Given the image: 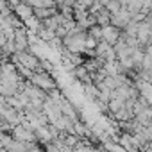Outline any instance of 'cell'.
<instances>
[{"label": "cell", "mask_w": 152, "mask_h": 152, "mask_svg": "<svg viewBox=\"0 0 152 152\" xmlns=\"http://www.w3.org/2000/svg\"><path fill=\"white\" fill-rule=\"evenodd\" d=\"M31 83H32L34 86H38L39 90L47 91V93H50L52 90H56V88H57V83H56V79L52 77V75H50L48 72H36V73L32 75Z\"/></svg>", "instance_id": "obj_1"}, {"label": "cell", "mask_w": 152, "mask_h": 152, "mask_svg": "<svg viewBox=\"0 0 152 152\" xmlns=\"http://www.w3.org/2000/svg\"><path fill=\"white\" fill-rule=\"evenodd\" d=\"M131 20H132V15H131L125 7H122L116 15H111V25L116 27V29H120V31H124V29L129 25Z\"/></svg>", "instance_id": "obj_2"}, {"label": "cell", "mask_w": 152, "mask_h": 152, "mask_svg": "<svg viewBox=\"0 0 152 152\" xmlns=\"http://www.w3.org/2000/svg\"><path fill=\"white\" fill-rule=\"evenodd\" d=\"M11 136L16 140V141H38V138H36V134L32 132V131H29V129H25L22 124L20 125H15L13 127V131H11Z\"/></svg>", "instance_id": "obj_3"}, {"label": "cell", "mask_w": 152, "mask_h": 152, "mask_svg": "<svg viewBox=\"0 0 152 152\" xmlns=\"http://www.w3.org/2000/svg\"><path fill=\"white\" fill-rule=\"evenodd\" d=\"M120 36H122V31L116 29V27H113L111 23L106 25V27H102V39H104L106 43H109L111 47L116 45V41L120 39Z\"/></svg>", "instance_id": "obj_4"}, {"label": "cell", "mask_w": 152, "mask_h": 152, "mask_svg": "<svg viewBox=\"0 0 152 152\" xmlns=\"http://www.w3.org/2000/svg\"><path fill=\"white\" fill-rule=\"evenodd\" d=\"M13 13H15L22 22H25V20H29V18L34 16V7L29 6V4H25V2H22V4H18V6L13 9Z\"/></svg>", "instance_id": "obj_5"}, {"label": "cell", "mask_w": 152, "mask_h": 152, "mask_svg": "<svg viewBox=\"0 0 152 152\" xmlns=\"http://www.w3.org/2000/svg\"><path fill=\"white\" fill-rule=\"evenodd\" d=\"M95 20H97V25L106 27V25H109V23H111V13H109L106 7H102L99 13H95Z\"/></svg>", "instance_id": "obj_6"}, {"label": "cell", "mask_w": 152, "mask_h": 152, "mask_svg": "<svg viewBox=\"0 0 152 152\" xmlns=\"http://www.w3.org/2000/svg\"><path fill=\"white\" fill-rule=\"evenodd\" d=\"M38 38H39L43 43H50V41L56 38V32H54V31H50V29H45V27H41V29L38 31Z\"/></svg>", "instance_id": "obj_7"}, {"label": "cell", "mask_w": 152, "mask_h": 152, "mask_svg": "<svg viewBox=\"0 0 152 152\" xmlns=\"http://www.w3.org/2000/svg\"><path fill=\"white\" fill-rule=\"evenodd\" d=\"M86 32H88L90 38H95L97 41H104V39H102V27H100V25H93V27H90Z\"/></svg>", "instance_id": "obj_8"}, {"label": "cell", "mask_w": 152, "mask_h": 152, "mask_svg": "<svg viewBox=\"0 0 152 152\" xmlns=\"http://www.w3.org/2000/svg\"><path fill=\"white\" fill-rule=\"evenodd\" d=\"M104 7H106L111 15H116V13L122 9V4L118 2V0H109V2H106V4H104Z\"/></svg>", "instance_id": "obj_9"}, {"label": "cell", "mask_w": 152, "mask_h": 152, "mask_svg": "<svg viewBox=\"0 0 152 152\" xmlns=\"http://www.w3.org/2000/svg\"><path fill=\"white\" fill-rule=\"evenodd\" d=\"M34 7H48V9H52V7H57V2L56 0H38V4Z\"/></svg>", "instance_id": "obj_10"}, {"label": "cell", "mask_w": 152, "mask_h": 152, "mask_svg": "<svg viewBox=\"0 0 152 152\" xmlns=\"http://www.w3.org/2000/svg\"><path fill=\"white\" fill-rule=\"evenodd\" d=\"M145 23H147V25H150V27H152V11H148V13H147V15H145Z\"/></svg>", "instance_id": "obj_11"}, {"label": "cell", "mask_w": 152, "mask_h": 152, "mask_svg": "<svg viewBox=\"0 0 152 152\" xmlns=\"http://www.w3.org/2000/svg\"><path fill=\"white\" fill-rule=\"evenodd\" d=\"M23 2H25V4H29V6H32V7H34V6H36V4H38V0H23Z\"/></svg>", "instance_id": "obj_12"}, {"label": "cell", "mask_w": 152, "mask_h": 152, "mask_svg": "<svg viewBox=\"0 0 152 152\" xmlns=\"http://www.w3.org/2000/svg\"><path fill=\"white\" fill-rule=\"evenodd\" d=\"M4 59H6V57H4V52H2V48H0V63H4ZM7 61H9V59H7Z\"/></svg>", "instance_id": "obj_13"}, {"label": "cell", "mask_w": 152, "mask_h": 152, "mask_svg": "<svg viewBox=\"0 0 152 152\" xmlns=\"http://www.w3.org/2000/svg\"><path fill=\"white\" fill-rule=\"evenodd\" d=\"M0 77H2V63H0Z\"/></svg>", "instance_id": "obj_14"}]
</instances>
